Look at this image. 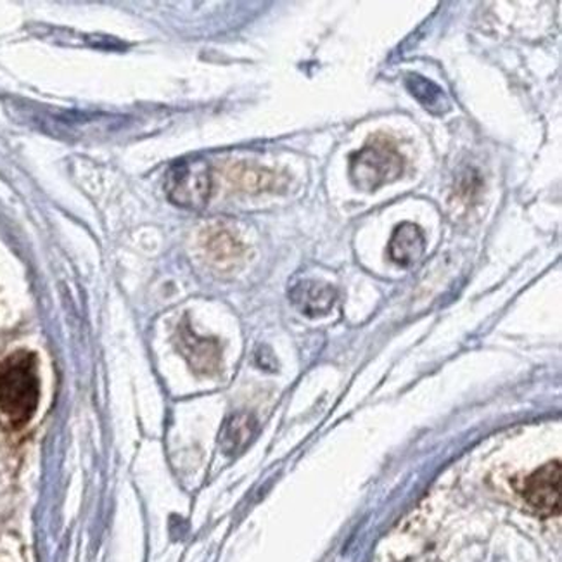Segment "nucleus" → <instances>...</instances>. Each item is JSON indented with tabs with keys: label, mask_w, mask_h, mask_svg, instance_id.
<instances>
[{
	"label": "nucleus",
	"mask_w": 562,
	"mask_h": 562,
	"mask_svg": "<svg viewBox=\"0 0 562 562\" xmlns=\"http://www.w3.org/2000/svg\"><path fill=\"white\" fill-rule=\"evenodd\" d=\"M405 87L423 104L424 110H428L429 113L445 114L450 110L449 98L445 95L443 89L436 86L428 78L416 74L407 75Z\"/></svg>",
	"instance_id": "11"
},
{
	"label": "nucleus",
	"mask_w": 562,
	"mask_h": 562,
	"mask_svg": "<svg viewBox=\"0 0 562 562\" xmlns=\"http://www.w3.org/2000/svg\"><path fill=\"white\" fill-rule=\"evenodd\" d=\"M426 251V237L423 228L412 222L396 225L387 245L390 258L400 267L416 266Z\"/></svg>",
	"instance_id": "7"
},
{
	"label": "nucleus",
	"mask_w": 562,
	"mask_h": 562,
	"mask_svg": "<svg viewBox=\"0 0 562 562\" xmlns=\"http://www.w3.org/2000/svg\"><path fill=\"white\" fill-rule=\"evenodd\" d=\"M225 177L237 191H270L276 186V173L266 170V168L251 167V165L246 164H236L228 167Z\"/></svg>",
	"instance_id": "10"
},
{
	"label": "nucleus",
	"mask_w": 562,
	"mask_h": 562,
	"mask_svg": "<svg viewBox=\"0 0 562 562\" xmlns=\"http://www.w3.org/2000/svg\"><path fill=\"white\" fill-rule=\"evenodd\" d=\"M203 246L210 258L216 263H221V266L234 263L245 254L240 240L228 228L221 227V225L206 228L203 236Z\"/></svg>",
	"instance_id": "9"
},
{
	"label": "nucleus",
	"mask_w": 562,
	"mask_h": 562,
	"mask_svg": "<svg viewBox=\"0 0 562 562\" xmlns=\"http://www.w3.org/2000/svg\"><path fill=\"white\" fill-rule=\"evenodd\" d=\"M336 290L333 285L318 281H302L290 291L291 302L306 317H321L329 314L336 303Z\"/></svg>",
	"instance_id": "6"
},
{
	"label": "nucleus",
	"mask_w": 562,
	"mask_h": 562,
	"mask_svg": "<svg viewBox=\"0 0 562 562\" xmlns=\"http://www.w3.org/2000/svg\"><path fill=\"white\" fill-rule=\"evenodd\" d=\"M41 400L37 357L20 350L0 362V423L20 429L32 420Z\"/></svg>",
	"instance_id": "1"
},
{
	"label": "nucleus",
	"mask_w": 562,
	"mask_h": 562,
	"mask_svg": "<svg viewBox=\"0 0 562 562\" xmlns=\"http://www.w3.org/2000/svg\"><path fill=\"white\" fill-rule=\"evenodd\" d=\"M561 462L554 461L537 469L522 481L521 495L540 516L561 513Z\"/></svg>",
	"instance_id": "4"
},
{
	"label": "nucleus",
	"mask_w": 562,
	"mask_h": 562,
	"mask_svg": "<svg viewBox=\"0 0 562 562\" xmlns=\"http://www.w3.org/2000/svg\"><path fill=\"white\" fill-rule=\"evenodd\" d=\"M177 348L188 360L192 371L198 374L213 375L221 371L222 350L216 339L201 338L183 321L177 330Z\"/></svg>",
	"instance_id": "5"
},
{
	"label": "nucleus",
	"mask_w": 562,
	"mask_h": 562,
	"mask_svg": "<svg viewBox=\"0 0 562 562\" xmlns=\"http://www.w3.org/2000/svg\"><path fill=\"white\" fill-rule=\"evenodd\" d=\"M404 168L405 159L396 144L390 137L375 135L350 156L348 173L355 188L372 192L398 180Z\"/></svg>",
	"instance_id": "2"
},
{
	"label": "nucleus",
	"mask_w": 562,
	"mask_h": 562,
	"mask_svg": "<svg viewBox=\"0 0 562 562\" xmlns=\"http://www.w3.org/2000/svg\"><path fill=\"white\" fill-rule=\"evenodd\" d=\"M212 167L203 158L177 161L165 177L168 200L186 210L204 209L212 196Z\"/></svg>",
	"instance_id": "3"
},
{
	"label": "nucleus",
	"mask_w": 562,
	"mask_h": 562,
	"mask_svg": "<svg viewBox=\"0 0 562 562\" xmlns=\"http://www.w3.org/2000/svg\"><path fill=\"white\" fill-rule=\"evenodd\" d=\"M258 432V420L254 414L239 412L228 417L221 432V449L225 456L236 457L248 449Z\"/></svg>",
	"instance_id": "8"
}]
</instances>
